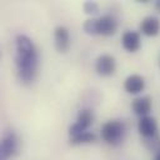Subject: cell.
<instances>
[{
  "mask_svg": "<svg viewBox=\"0 0 160 160\" xmlns=\"http://www.w3.org/2000/svg\"><path fill=\"white\" fill-rule=\"evenodd\" d=\"M95 69L96 72L101 76H110L115 72L116 69V62L114 56L109 55V54H102L96 59V64H95Z\"/></svg>",
  "mask_w": 160,
  "mask_h": 160,
  "instance_id": "cell-5",
  "label": "cell"
},
{
  "mask_svg": "<svg viewBox=\"0 0 160 160\" xmlns=\"http://www.w3.org/2000/svg\"><path fill=\"white\" fill-rule=\"evenodd\" d=\"M151 98L150 96H140V98H136L134 101H132V110L136 115H139L140 118L142 116H146L150 110H151Z\"/></svg>",
  "mask_w": 160,
  "mask_h": 160,
  "instance_id": "cell-12",
  "label": "cell"
},
{
  "mask_svg": "<svg viewBox=\"0 0 160 160\" xmlns=\"http://www.w3.org/2000/svg\"><path fill=\"white\" fill-rule=\"evenodd\" d=\"M155 6H156V9L160 11V0H159V1H156V5H155Z\"/></svg>",
  "mask_w": 160,
  "mask_h": 160,
  "instance_id": "cell-17",
  "label": "cell"
},
{
  "mask_svg": "<svg viewBox=\"0 0 160 160\" xmlns=\"http://www.w3.org/2000/svg\"><path fill=\"white\" fill-rule=\"evenodd\" d=\"M16 151H18V138L12 131H9L4 135L1 140V146H0L1 160L12 156Z\"/></svg>",
  "mask_w": 160,
  "mask_h": 160,
  "instance_id": "cell-6",
  "label": "cell"
},
{
  "mask_svg": "<svg viewBox=\"0 0 160 160\" xmlns=\"http://www.w3.org/2000/svg\"><path fill=\"white\" fill-rule=\"evenodd\" d=\"M55 46L59 52H66L70 48V36L65 26H58L54 31Z\"/></svg>",
  "mask_w": 160,
  "mask_h": 160,
  "instance_id": "cell-9",
  "label": "cell"
},
{
  "mask_svg": "<svg viewBox=\"0 0 160 160\" xmlns=\"http://www.w3.org/2000/svg\"><path fill=\"white\" fill-rule=\"evenodd\" d=\"M118 30V21L112 15H104L96 19V35L110 36Z\"/></svg>",
  "mask_w": 160,
  "mask_h": 160,
  "instance_id": "cell-4",
  "label": "cell"
},
{
  "mask_svg": "<svg viewBox=\"0 0 160 160\" xmlns=\"http://www.w3.org/2000/svg\"><path fill=\"white\" fill-rule=\"evenodd\" d=\"M15 64L18 69V75L20 80L25 84H30L35 80L39 68V54L31 41L26 35L19 34L15 39Z\"/></svg>",
  "mask_w": 160,
  "mask_h": 160,
  "instance_id": "cell-1",
  "label": "cell"
},
{
  "mask_svg": "<svg viewBox=\"0 0 160 160\" xmlns=\"http://www.w3.org/2000/svg\"><path fill=\"white\" fill-rule=\"evenodd\" d=\"M154 160H160V150H158V154L155 155V159Z\"/></svg>",
  "mask_w": 160,
  "mask_h": 160,
  "instance_id": "cell-16",
  "label": "cell"
},
{
  "mask_svg": "<svg viewBox=\"0 0 160 160\" xmlns=\"http://www.w3.org/2000/svg\"><path fill=\"white\" fill-rule=\"evenodd\" d=\"M145 88V81H144V78L138 75V74H132V75H129L126 79H125V82H124V89L129 92V94H139L144 90Z\"/></svg>",
  "mask_w": 160,
  "mask_h": 160,
  "instance_id": "cell-10",
  "label": "cell"
},
{
  "mask_svg": "<svg viewBox=\"0 0 160 160\" xmlns=\"http://www.w3.org/2000/svg\"><path fill=\"white\" fill-rule=\"evenodd\" d=\"M94 121V115L92 111L90 109H81L78 112V118L76 121L70 126L69 129V134L72 136H76L81 132H85V130L92 124Z\"/></svg>",
  "mask_w": 160,
  "mask_h": 160,
  "instance_id": "cell-3",
  "label": "cell"
},
{
  "mask_svg": "<svg viewBox=\"0 0 160 160\" xmlns=\"http://www.w3.org/2000/svg\"><path fill=\"white\" fill-rule=\"evenodd\" d=\"M84 10H85L86 14H92V15H95V14L99 12V6H98V4L94 2V1H86V2L84 4Z\"/></svg>",
  "mask_w": 160,
  "mask_h": 160,
  "instance_id": "cell-15",
  "label": "cell"
},
{
  "mask_svg": "<svg viewBox=\"0 0 160 160\" xmlns=\"http://www.w3.org/2000/svg\"><path fill=\"white\" fill-rule=\"evenodd\" d=\"M121 44L124 46L125 50L130 51V52H135L140 49L141 46V38L140 34L138 31L134 30H128L122 34L121 38Z\"/></svg>",
  "mask_w": 160,
  "mask_h": 160,
  "instance_id": "cell-8",
  "label": "cell"
},
{
  "mask_svg": "<svg viewBox=\"0 0 160 160\" xmlns=\"http://www.w3.org/2000/svg\"><path fill=\"white\" fill-rule=\"evenodd\" d=\"M96 139L95 134L94 132H90V131H85V132H81L76 136H72L70 139V144L71 145H81V144H90V142H94Z\"/></svg>",
  "mask_w": 160,
  "mask_h": 160,
  "instance_id": "cell-13",
  "label": "cell"
},
{
  "mask_svg": "<svg viewBox=\"0 0 160 160\" xmlns=\"http://www.w3.org/2000/svg\"><path fill=\"white\" fill-rule=\"evenodd\" d=\"M126 131L125 122L121 120H109L101 126V138L106 144L118 145L124 140Z\"/></svg>",
  "mask_w": 160,
  "mask_h": 160,
  "instance_id": "cell-2",
  "label": "cell"
},
{
  "mask_svg": "<svg viewBox=\"0 0 160 160\" xmlns=\"http://www.w3.org/2000/svg\"><path fill=\"white\" fill-rule=\"evenodd\" d=\"M84 30L89 35H96V19H89L84 22Z\"/></svg>",
  "mask_w": 160,
  "mask_h": 160,
  "instance_id": "cell-14",
  "label": "cell"
},
{
  "mask_svg": "<svg viewBox=\"0 0 160 160\" xmlns=\"http://www.w3.org/2000/svg\"><path fill=\"white\" fill-rule=\"evenodd\" d=\"M138 130H139L140 135H142L145 139H150V138L156 136V134H158L156 120L149 115L140 118V120L138 122Z\"/></svg>",
  "mask_w": 160,
  "mask_h": 160,
  "instance_id": "cell-7",
  "label": "cell"
},
{
  "mask_svg": "<svg viewBox=\"0 0 160 160\" xmlns=\"http://www.w3.org/2000/svg\"><path fill=\"white\" fill-rule=\"evenodd\" d=\"M140 30L146 36H155L160 30V21L155 16H146L140 22Z\"/></svg>",
  "mask_w": 160,
  "mask_h": 160,
  "instance_id": "cell-11",
  "label": "cell"
}]
</instances>
